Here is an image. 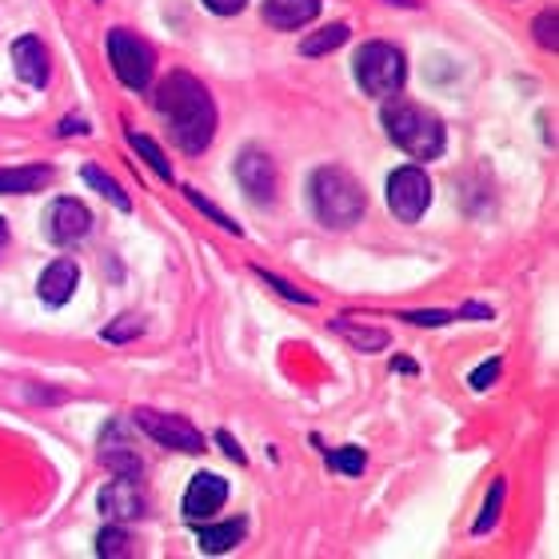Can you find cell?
<instances>
[{
    "label": "cell",
    "instance_id": "cell-8",
    "mask_svg": "<svg viewBox=\"0 0 559 559\" xmlns=\"http://www.w3.org/2000/svg\"><path fill=\"white\" fill-rule=\"evenodd\" d=\"M236 180H240V188L248 192V200H257V204H272V200H276L280 173H276V160H272L264 148L240 152V160H236Z\"/></svg>",
    "mask_w": 559,
    "mask_h": 559
},
{
    "label": "cell",
    "instance_id": "cell-33",
    "mask_svg": "<svg viewBox=\"0 0 559 559\" xmlns=\"http://www.w3.org/2000/svg\"><path fill=\"white\" fill-rule=\"evenodd\" d=\"M60 136H72V132H76V136H84V132H88V120H81V117H69V120H60Z\"/></svg>",
    "mask_w": 559,
    "mask_h": 559
},
{
    "label": "cell",
    "instance_id": "cell-32",
    "mask_svg": "<svg viewBox=\"0 0 559 559\" xmlns=\"http://www.w3.org/2000/svg\"><path fill=\"white\" fill-rule=\"evenodd\" d=\"M216 440H221V448H224V455H228V460H236V464H248V455L240 452V443H236L233 436H228V431H221Z\"/></svg>",
    "mask_w": 559,
    "mask_h": 559
},
{
    "label": "cell",
    "instance_id": "cell-23",
    "mask_svg": "<svg viewBox=\"0 0 559 559\" xmlns=\"http://www.w3.org/2000/svg\"><path fill=\"white\" fill-rule=\"evenodd\" d=\"M96 556H108V559H117V556H132V539L124 527H105L100 536H96Z\"/></svg>",
    "mask_w": 559,
    "mask_h": 559
},
{
    "label": "cell",
    "instance_id": "cell-7",
    "mask_svg": "<svg viewBox=\"0 0 559 559\" xmlns=\"http://www.w3.org/2000/svg\"><path fill=\"white\" fill-rule=\"evenodd\" d=\"M132 419H136L140 428L148 431L160 448H173V452H185V455L204 452V436H200L188 419L164 416V412H152V408H136V412H132Z\"/></svg>",
    "mask_w": 559,
    "mask_h": 559
},
{
    "label": "cell",
    "instance_id": "cell-5",
    "mask_svg": "<svg viewBox=\"0 0 559 559\" xmlns=\"http://www.w3.org/2000/svg\"><path fill=\"white\" fill-rule=\"evenodd\" d=\"M108 60H112L117 81L124 84V88H132V93H140V88L152 84L156 52H152L148 40H140L129 28H112V33H108Z\"/></svg>",
    "mask_w": 559,
    "mask_h": 559
},
{
    "label": "cell",
    "instance_id": "cell-12",
    "mask_svg": "<svg viewBox=\"0 0 559 559\" xmlns=\"http://www.w3.org/2000/svg\"><path fill=\"white\" fill-rule=\"evenodd\" d=\"M81 284V269H76V260H52L40 280H36V296L48 304V308H60V304L72 300V292Z\"/></svg>",
    "mask_w": 559,
    "mask_h": 559
},
{
    "label": "cell",
    "instance_id": "cell-34",
    "mask_svg": "<svg viewBox=\"0 0 559 559\" xmlns=\"http://www.w3.org/2000/svg\"><path fill=\"white\" fill-rule=\"evenodd\" d=\"M455 316H476V320H491V308H484V304H467L464 312H455Z\"/></svg>",
    "mask_w": 559,
    "mask_h": 559
},
{
    "label": "cell",
    "instance_id": "cell-2",
    "mask_svg": "<svg viewBox=\"0 0 559 559\" xmlns=\"http://www.w3.org/2000/svg\"><path fill=\"white\" fill-rule=\"evenodd\" d=\"M384 132L388 140L404 148L412 160H436L443 156V144H448V129L443 120L424 105H412V100H400V96H388L384 100Z\"/></svg>",
    "mask_w": 559,
    "mask_h": 559
},
{
    "label": "cell",
    "instance_id": "cell-31",
    "mask_svg": "<svg viewBox=\"0 0 559 559\" xmlns=\"http://www.w3.org/2000/svg\"><path fill=\"white\" fill-rule=\"evenodd\" d=\"M245 4H248V0H204V9L216 12V16H236Z\"/></svg>",
    "mask_w": 559,
    "mask_h": 559
},
{
    "label": "cell",
    "instance_id": "cell-3",
    "mask_svg": "<svg viewBox=\"0 0 559 559\" xmlns=\"http://www.w3.org/2000/svg\"><path fill=\"white\" fill-rule=\"evenodd\" d=\"M312 209L324 228L344 233V228H352V224H360L368 200H364L360 180H356L348 168L328 164V168H316L312 173Z\"/></svg>",
    "mask_w": 559,
    "mask_h": 559
},
{
    "label": "cell",
    "instance_id": "cell-27",
    "mask_svg": "<svg viewBox=\"0 0 559 559\" xmlns=\"http://www.w3.org/2000/svg\"><path fill=\"white\" fill-rule=\"evenodd\" d=\"M556 28H559V16H556V9H544L536 16V40L544 48H551V52H556L559 48V36H556Z\"/></svg>",
    "mask_w": 559,
    "mask_h": 559
},
{
    "label": "cell",
    "instance_id": "cell-16",
    "mask_svg": "<svg viewBox=\"0 0 559 559\" xmlns=\"http://www.w3.org/2000/svg\"><path fill=\"white\" fill-rule=\"evenodd\" d=\"M52 168L48 164H21V168H0V197H28L52 185Z\"/></svg>",
    "mask_w": 559,
    "mask_h": 559
},
{
    "label": "cell",
    "instance_id": "cell-19",
    "mask_svg": "<svg viewBox=\"0 0 559 559\" xmlns=\"http://www.w3.org/2000/svg\"><path fill=\"white\" fill-rule=\"evenodd\" d=\"M81 176H84V185L96 188V192H100V197H105L108 204H117L120 212H129V209H132L129 192H124V188H120L117 180H112V176L105 173V168H96V164H88V168H84Z\"/></svg>",
    "mask_w": 559,
    "mask_h": 559
},
{
    "label": "cell",
    "instance_id": "cell-17",
    "mask_svg": "<svg viewBox=\"0 0 559 559\" xmlns=\"http://www.w3.org/2000/svg\"><path fill=\"white\" fill-rule=\"evenodd\" d=\"M245 532H248L245 520H233V524H204V520H200V532H197L200 551H209V556H221V551H233L236 544L245 539Z\"/></svg>",
    "mask_w": 559,
    "mask_h": 559
},
{
    "label": "cell",
    "instance_id": "cell-21",
    "mask_svg": "<svg viewBox=\"0 0 559 559\" xmlns=\"http://www.w3.org/2000/svg\"><path fill=\"white\" fill-rule=\"evenodd\" d=\"M129 144L140 152V156H144V160H148L152 173L164 176V180H173V164L164 160V152H160V144H156V140H152V136H140V132H129Z\"/></svg>",
    "mask_w": 559,
    "mask_h": 559
},
{
    "label": "cell",
    "instance_id": "cell-9",
    "mask_svg": "<svg viewBox=\"0 0 559 559\" xmlns=\"http://www.w3.org/2000/svg\"><path fill=\"white\" fill-rule=\"evenodd\" d=\"M45 233L52 245H76V240H84V236L93 233V212L72 197L52 200V209L45 216Z\"/></svg>",
    "mask_w": 559,
    "mask_h": 559
},
{
    "label": "cell",
    "instance_id": "cell-15",
    "mask_svg": "<svg viewBox=\"0 0 559 559\" xmlns=\"http://www.w3.org/2000/svg\"><path fill=\"white\" fill-rule=\"evenodd\" d=\"M320 16V0H264V21L280 33H296Z\"/></svg>",
    "mask_w": 559,
    "mask_h": 559
},
{
    "label": "cell",
    "instance_id": "cell-35",
    "mask_svg": "<svg viewBox=\"0 0 559 559\" xmlns=\"http://www.w3.org/2000/svg\"><path fill=\"white\" fill-rule=\"evenodd\" d=\"M4 245H9V224L0 221V252H4Z\"/></svg>",
    "mask_w": 559,
    "mask_h": 559
},
{
    "label": "cell",
    "instance_id": "cell-26",
    "mask_svg": "<svg viewBox=\"0 0 559 559\" xmlns=\"http://www.w3.org/2000/svg\"><path fill=\"white\" fill-rule=\"evenodd\" d=\"M140 332H144V328H140L136 316H120L117 324L105 328V340H108V344H129V340H136Z\"/></svg>",
    "mask_w": 559,
    "mask_h": 559
},
{
    "label": "cell",
    "instance_id": "cell-28",
    "mask_svg": "<svg viewBox=\"0 0 559 559\" xmlns=\"http://www.w3.org/2000/svg\"><path fill=\"white\" fill-rule=\"evenodd\" d=\"M257 276L264 280V284H272V288L284 296V300H296V304H312V296L308 292H300V288H292L288 280H280V276H272V272H264V269H257Z\"/></svg>",
    "mask_w": 559,
    "mask_h": 559
},
{
    "label": "cell",
    "instance_id": "cell-10",
    "mask_svg": "<svg viewBox=\"0 0 559 559\" xmlns=\"http://www.w3.org/2000/svg\"><path fill=\"white\" fill-rule=\"evenodd\" d=\"M224 500H228V479H221L216 472H200L185 491V520L188 524L212 520L224 508Z\"/></svg>",
    "mask_w": 559,
    "mask_h": 559
},
{
    "label": "cell",
    "instance_id": "cell-29",
    "mask_svg": "<svg viewBox=\"0 0 559 559\" xmlns=\"http://www.w3.org/2000/svg\"><path fill=\"white\" fill-rule=\"evenodd\" d=\"M400 320H408V324H416V328H443V324H452L455 312H404Z\"/></svg>",
    "mask_w": 559,
    "mask_h": 559
},
{
    "label": "cell",
    "instance_id": "cell-6",
    "mask_svg": "<svg viewBox=\"0 0 559 559\" xmlns=\"http://www.w3.org/2000/svg\"><path fill=\"white\" fill-rule=\"evenodd\" d=\"M388 209L396 212V221L416 224L431 204V180L424 176V168L408 164V168H396L388 176Z\"/></svg>",
    "mask_w": 559,
    "mask_h": 559
},
{
    "label": "cell",
    "instance_id": "cell-11",
    "mask_svg": "<svg viewBox=\"0 0 559 559\" xmlns=\"http://www.w3.org/2000/svg\"><path fill=\"white\" fill-rule=\"evenodd\" d=\"M100 512H105L108 520L124 524V520H140V515L148 512V500H144V491H140L136 479L117 476L112 484H105V491H100Z\"/></svg>",
    "mask_w": 559,
    "mask_h": 559
},
{
    "label": "cell",
    "instance_id": "cell-14",
    "mask_svg": "<svg viewBox=\"0 0 559 559\" xmlns=\"http://www.w3.org/2000/svg\"><path fill=\"white\" fill-rule=\"evenodd\" d=\"M120 428H124V424H112V428L100 436V460H105V467L112 472V476L140 479V472H144V460H140L136 448H132L129 440H120Z\"/></svg>",
    "mask_w": 559,
    "mask_h": 559
},
{
    "label": "cell",
    "instance_id": "cell-24",
    "mask_svg": "<svg viewBox=\"0 0 559 559\" xmlns=\"http://www.w3.org/2000/svg\"><path fill=\"white\" fill-rule=\"evenodd\" d=\"M185 192H188V200H192V204H197V209L204 212V216H209L212 224H216V228H224V233H233V236H240V233H245V228H240V224H236L233 216H228V212H221V209H216V204H212L209 197H200L197 188H185Z\"/></svg>",
    "mask_w": 559,
    "mask_h": 559
},
{
    "label": "cell",
    "instance_id": "cell-18",
    "mask_svg": "<svg viewBox=\"0 0 559 559\" xmlns=\"http://www.w3.org/2000/svg\"><path fill=\"white\" fill-rule=\"evenodd\" d=\"M332 328H336L340 336L348 340L356 352H384L388 348V332L384 328H372V324H352L348 316H340V320H332Z\"/></svg>",
    "mask_w": 559,
    "mask_h": 559
},
{
    "label": "cell",
    "instance_id": "cell-4",
    "mask_svg": "<svg viewBox=\"0 0 559 559\" xmlns=\"http://www.w3.org/2000/svg\"><path fill=\"white\" fill-rule=\"evenodd\" d=\"M352 64H356V84H360L368 96H376V100L400 96L404 76H408V69H404V52L392 48V45H384V40L364 45Z\"/></svg>",
    "mask_w": 559,
    "mask_h": 559
},
{
    "label": "cell",
    "instance_id": "cell-30",
    "mask_svg": "<svg viewBox=\"0 0 559 559\" xmlns=\"http://www.w3.org/2000/svg\"><path fill=\"white\" fill-rule=\"evenodd\" d=\"M496 376H500V360L479 364L476 372H472V388H476V392H484V388H491V384H496Z\"/></svg>",
    "mask_w": 559,
    "mask_h": 559
},
{
    "label": "cell",
    "instance_id": "cell-20",
    "mask_svg": "<svg viewBox=\"0 0 559 559\" xmlns=\"http://www.w3.org/2000/svg\"><path fill=\"white\" fill-rule=\"evenodd\" d=\"M348 40V24H328V28H320V33L304 36L300 40V52L304 57H324V52H336L340 45Z\"/></svg>",
    "mask_w": 559,
    "mask_h": 559
},
{
    "label": "cell",
    "instance_id": "cell-1",
    "mask_svg": "<svg viewBox=\"0 0 559 559\" xmlns=\"http://www.w3.org/2000/svg\"><path fill=\"white\" fill-rule=\"evenodd\" d=\"M156 112L164 117V129L173 144L188 156H200L216 136V105L209 88L188 76V72H168L156 88Z\"/></svg>",
    "mask_w": 559,
    "mask_h": 559
},
{
    "label": "cell",
    "instance_id": "cell-25",
    "mask_svg": "<svg viewBox=\"0 0 559 559\" xmlns=\"http://www.w3.org/2000/svg\"><path fill=\"white\" fill-rule=\"evenodd\" d=\"M364 464H368V455H364L360 448H340V452L328 455V467H336L344 476H360Z\"/></svg>",
    "mask_w": 559,
    "mask_h": 559
},
{
    "label": "cell",
    "instance_id": "cell-13",
    "mask_svg": "<svg viewBox=\"0 0 559 559\" xmlns=\"http://www.w3.org/2000/svg\"><path fill=\"white\" fill-rule=\"evenodd\" d=\"M12 64H16V76L24 84H33V88L48 84V48L36 36H16L12 40Z\"/></svg>",
    "mask_w": 559,
    "mask_h": 559
},
{
    "label": "cell",
    "instance_id": "cell-36",
    "mask_svg": "<svg viewBox=\"0 0 559 559\" xmlns=\"http://www.w3.org/2000/svg\"><path fill=\"white\" fill-rule=\"evenodd\" d=\"M388 4H408V9H412V4H416V0H388Z\"/></svg>",
    "mask_w": 559,
    "mask_h": 559
},
{
    "label": "cell",
    "instance_id": "cell-22",
    "mask_svg": "<svg viewBox=\"0 0 559 559\" xmlns=\"http://www.w3.org/2000/svg\"><path fill=\"white\" fill-rule=\"evenodd\" d=\"M503 496H508V484H503V479H496V484H491L488 503H484V512H479V520H476V524H472V532H476V536H484V532H491V527L500 524Z\"/></svg>",
    "mask_w": 559,
    "mask_h": 559
}]
</instances>
